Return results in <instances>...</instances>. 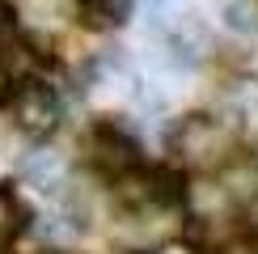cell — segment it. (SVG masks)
<instances>
[{
	"mask_svg": "<svg viewBox=\"0 0 258 254\" xmlns=\"http://www.w3.org/2000/svg\"><path fill=\"white\" fill-rule=\"evenodd\" d=\"M5 106H9L13 127L21 136H30V140H47V136H55L59 123H63V102H59L55 85H47L38 72H34V77L13 81Z\"/></svg>",
	"mask_w": 258,
	"mask_h": 254,
	"instance_id": "obj_1",
	"label": "cell"
},
{
	"mask_svg": "<svg viewBox=\"0 0 258 254\" xmlns=\"http://www.w3.org/2000/svg\"><path fill=\"white\" fill-rule=\"evenodd\" d=\"M229 132H224V123L216 114H182V119L169 127V153L178 157L186 169H212L224 161V153H229Z\"/></svg>",
	"mask_w": 258,
	"mask_h": 254,
	"instance_id": "obj_2",
	"label": "cell"
},
{
	"mask_svg": "<svg viewBox=\"0 0 258 254\" xmlns=\"http://www.w3.org/2000/svg\"><path fill=\"white\" fill-rule=\"evenodd\" d=\"M89 161H93V169H102V174L114 182V178L132 174L136 165H144V157H140V144L123 132V127L98 123L93 136H89Z\"/></svg>",
	"mask_w": 258,
	"mask_h": 254,
	"instance_id": "obj_3",
	"label": "cell"
},
{
	"mask_svg": "<svg viewBox=\"0 0 258 254\" xmlns=\"http://www.w3.org/2000/svg\"><path fill=\"white\" fill-rule=\"evenodd\" d=\"M21 178L34 190H42V195H63L72 169H68V157L55 153V148H34V153H26V161H21Z\"/></svg>",
	"mask_w": 258,
	"mask_h": 254,
	"instance_id": "obj_4",
	"label": "cell"
},
{
	"mask_svg": "<svg viewBox=\"0 0 258 254\" xmlns=\"http://www.w3.org/2000/svg\"><path fill=\"white\" fill-rule=\"evenodd\" d=\"M132 5L136 0H77V13L72 17L89 30H119L132 17Z\"/></svg>",
	"mask_w": 258,
	"mask_h": 254,
	"instance_id": "obj_5",
	"label": "cell"
},
{
	"mask_svg": "<svg viewBox=\"0 0 258 254\" xmlns=\"http://www.w3.org/2000/svg\"><path fill=\"white\" fill-rule=\"evenodd\" d=\"M220 26L245 42H258V0H224L220 5Z\"/></svg>",
	"mask_w": 258,
	"mask_h": 254,
	"instance_id": "obj_6",
	"label": "cell"
},
{
	"mask_svg": "<svg viewBox=\"0 0 258 254\" xmlns=\"http://www.w3.org/2000/svg\"><path fill=\"white\" fill-rule=\"evenodd\" d=\"M30 220H34V212L26 208L21 190L13 182H0V237H17Z\"/></svg>",
	"mask_w": 258,
	"mask_h": 254,
	"instance_id": "obj_7",
	"label": "cell"
},
{
	"mask_svg": "<svg viewBox=\"0 0 258 254\" xmlns=\"http://www.w3.org/2000/svg\"><path fill=\"white\" fill-rule=\"evenodd\" d=\"M140 5H144V17H174L190 9V0H140Z\"/></svg>",
	"mask_w": 258,
	"mask_h": 254,
	"instance_id": "obj_8",
	"label": "cell"
},
{
	"mask_svg": "<svg viewBox=\"0 0 258 254\" xmlns=\"http://www.w3.org/2000/svg\"><path fill=\"white\" fill-rule=\"evenodd\" d=\"M241 233L258 241V190H254L250 199H245V208H241Z\"/></svg>",
	"mask_w": 258,
	"mask_h": 254,
	"instance_id": "obj_9",
	"label": "cell"
},
{
	"mask_svg": "<svg viewBox=\"0 0 258 254\" xmlns=\"http://www.w3.org/2000/svg\"><path fill=\"white\" fill-rule=\"evenodd\" d=\"M157 254H212V250L199 246V241H186V237H182V241H165Z\"/></svg>",
	"mask_w": 258,
	"mask_h": 254,
	"instance_id": "obj_10",
	"label": "cell"
},
{
	"mask_svg": "<svg viewBox=\"0 0 258 254\" xmlns=\"http://www.w3.org/2000/svg\"><path fill=\"white\" fill-rule=\"evenodd\" d=\"M9 89H13V81H9L5 72H0V106H5V98H9Z\"/></svg>",
	"mask_w": 258,
	"mask_h": 254,
	"instance_id": "obj_11",
	"label": "cell"
},
{
	"mask_svg": "<svg viewBox=\"0 0 258 254\" xmlns=\"http://www.w3.org/2000/svg\"><path fill=\"white\" fill-rule=\"evenodd\" d=\"M0 5H5V0H0Z\"/></svg>",
	"mask_w": 258,
	"mask_h": 254,
	"instance_id": "obj_12",
	"label": "cell"
},
{
	"mask_svg": "<svg viewBox=\"0 0 258 254\" xmlns=\"http://www.w3.org/2000/svg\"><path fill=\"white\" fill-rule=\"evenodd\" d=\"M47 254H51V250H47Z\"/></svg>",
	"mask_w": 258,
	"mask_h": 254,
	"instance_id": "obj_13",
	"label": "cell"
}]
</instances>
